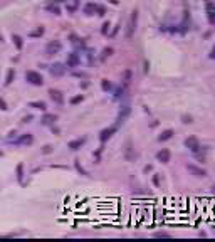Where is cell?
Masks as SVG:
<instances>
[{
  "label": "cell",
  "instance_id": "obj_1",
  "mask_svg": "<svg viewBox=\"0 0 215 242\" xmlns=\"http://www.w3.org/2000/svg\"><path fill=\"white\" fill-rule=\"evenodd\" d=\"M136 22H138V12L133 10L131 12V17L128 20V25H126V39H131L135 31H136Z\"/></svg>",
  "mask_w": 215,
  "mask_h": 242
},
{
  "label": "cell",
  "instance_id": "obj_2",
  "mask_svg": "<svg viewBox=\"0 0 215 242\" xmlns=\"http://www.w3.org/2000/svg\"><path fill=\"white\" fill-rule=\"evenodd\" d=\"M25 79L30 84H34V86H42V84H44L42 76L39 74V72H35V71H27L25 72Z\"/></svg>",
  "mask_w": 215,
  "mask_h": 242
},
{
  "label": "cell",
  "instance_id": "obj_3",
  "mask_svg": "<svg viewBox=\"0 0 215 242\" xmlns=\"http://www.w3.org/2000/svg\"><path fill=\"white\" fill-rule=\"evenodd\" d=\"M61 49H62V44L59 41H51L47 46H46V54H47V56H54V54L61 52Z\"/></svg>",
  "mask_w": 215,
  "mask_h": 242
},
{
  "label": "cell",
  "instance_id": "obj_4",
  "mask_svg": "<svg viewBox=\"0 0 215 242\" xmlns=\"http://www.w3.org/2000/svg\"><path fill=\"white\" fill-rule=\"evenodd\" d=\"M185 146L190 150V151H193V153H198L200 151V141L195 136H188V138L185 140Z\"/></svg>",
  "mask_w": 215,
  "mask_h": 242
},
{
  "label": "cell",
  "instance_id": "obj_5",
  "mask_svg": "<svg viewBox=\"0 0 215 242\" xmlns=\"http://www.w3.org/2000/svg\"><path fill=\"white\" fill-rule=\"evenodd\" d=\"M130 113H131V108L128 106V104H125L123 108L119 109V113H118V119H116V126H119V124H123L126 121V118L130 116Z\"/></svg>",
  "mask_w": 215,
  "mask_h": 242
},
{
  "label": "cell",
  "instance_id": "obj_6",
  "mask_svg": "<svg viewBox=\"0 0 215 242\" xmlns=\"http://www.w3.org/2000/svg\"><path fill=\"white\" fill-rule=\"evenodd\" d=\"M125 158L128 160V161H135V158H136V153H135V148H133L131 140H128L126 145H125Z\"/></svg>",
  "mask_w": 215,
  "mask_h": 242
},
{
  "label": "cell",
  "instance_id": "obj_7",
  "mask_svg": "<svg viewBox=\"0 0 215 242\" xmlns=\"http://www.w3.org/2000/svg\"><path fill=\"white\" fill-rule=\"evenodd\" d=\"M205 10H207V19L208 24H215V4L214 2H205Z\"/></svg>",
  "mask_w": 215,
  "mask_h": 242
},
{
  "label": "cell",
  "instance_id": "obj_8",
  "mask_svg": "<svg viewBox=\"0 0 215 242\" xmlns=\"http://www.w3.org/2000/svg\"><path fill=\"white\" fill-rule=\"evenodd\" d=\"M49 72H51L54 77H59L66 72V67H64V64H61V62H56V64H52V66L49 67Z\"/></svg>",
  "mask_w": 215,
  "mask_h": 242
},
{
  "label": "cell",
  "instance_id": "obj_9",
  "mask_svg": "<svg viewBox=\"0 0 215 242\" xmlns=\"http://www.w3.org/2000/svg\"><path fill=\"white\" fill-rule=\"evenodd\" d=\"M116 129H118V126H109V128H106V129H103V131H101V134H99V140L101 141H103V143H104V141H108V140L111 138V136H113V134L116 133Z\"/></svg>",
  "mask_w": 215,
  "mask_h": 242
},
{
  "label": "cell",
  "instance_id": "obj_10",
  "mask_svg": "<svg viewBox=\"0 0 215 242\" xmlns=\"http://www.w3.org/2000/svg\"><path fill=\"white\" fill-rule=\"evenodd\" d=\"M187 170L192 173V175H195V177H200V178H203V177H207V172L203 170V168H200V166H195V165H187Z\"/></svg>",
  "mask_w": 215,
  "mask_h": 242
},
{
  "label": "cell",
  "instance_id": "obj_11",
  "mask_svg": "<svg viewBox=\"0 0 215 242\" xmlns=\"http://www.w3.org/2000/svg\"><path fill=\"white\" fill-rule=\"evenodd\" d=\"M170 150H166V148H163V150H160L156 153V160L158 161H161V163H168L170 161Z\"/></svg>",
  "mask_w": 215,
  "mask_h": 242
},
{
  "label": "cell",
  "instance_id": "obj_12",
  "mask_svg": "<svg viewBox=\"0 0 215 242\" xmlns=\"http://www.w3.org/2000/svg\"><path fill=\"white\" fill-rule=\"evenodd\" d=\"M79 62H81V59H79V56L76 54V52L67 54V67H77Z\"/></svg>",
  "mask_w": 215,
  "mask_h": 242
},
{
  "label": "cell",
  "instance_id": "obj_13",
  "mask_svg": "<svg viewBox=\"0 0 215 242\" xmlns=\"http://www.w3.org/2000/svg\"><path fill=\"white\" fill-rule=\"evenodd\" d=\"M49 94H51V98H52V101H56L57 104H62L64 103V96L61 91H57V89H49Z\"/></svg>",
  "mask_w": 215,
  "mask_h": 242
},
{
  "label": "cell",
  "instance_id": "obj_14",
  "mask_svg": "<svg viewBox=\"0 0 215 242\" xmlns=\"http://www.w3.org/2000/svg\"><path fill=\"white\" fill-rule=\"evenodd\" d=\"M32 141H34V136H32L30 133L22 134L20 138L17 140V143H19V145H32Z\"/></svg>",
  "mask_w": 215,
  "mask_h": 242
},
{
  "label": "cell",
  "instance_id": "obj_15",
  "mask_svg": "<svg viewBox=\"0 0 215 242\" xmlns=\"http://www.w3.org/2000/svg\"><path fill=\"white\" fill-rule=\"evenodd\" d=\"M83 145H84V140H83V138H81V140H74V141H71V143L67 145V148L76 151V150H79L81 146H83Z\"/></svg>",
  "mask_w": 215,
  "mask_h": 242
},
{
  "label": "cell",
  "instance_id": "obj_16",
  "mask_svg": "<svg viewBox=\"0 0 215 242\" xmlns=\"http://www.w3.org/2000/svg\"><path fill=\"white\" fill-rule=\"evenodd\" d=\"M172 136H173V131H172V129H165V131L158 136V140H160V141H166V140H170Z\"/></svg>",
  "mask_w": 215,
  "mask_h": 242
},
{
  "label": "cell",
  "instance_id": "obj_17",
  "mask_svg": "<svg viewBox=\"0 0 215 242\" xmlns=\"http://www.w3.org/2000/svg\"><path fill=\"white\" fill-rule=\"evenodd\" d=\"M56 119H57V116H56V114H44L42 123H44V124H52Z\"/></svg>",
  "mask_w": 215,
  "mask_h": 242
},
{
  "label": "cell",
  "instance_id": "obj_18",
  "mask_svg": "<svg viewBox=\"0 0 215 242\" xmlns=\"http://www.w3.org/2000/svg\"><path fill=\"white\" fill-rule=\"evenodd\" d=\"M96 10H98V5H96V4H88V5L84 7V14H88V15H93Z\"/></svg>",
  "mask_w": 215,
  "mask_h": 242
},
{
  "label": "cell",
  "instance_id": "obj_19",
  "mask_svg": "<svg viewBox=\"0 0 215 242\" xmlns=\"http://www.w3.org/2000/svg\"><path fill=\"white\" fill-rule=\"evenodd\" d=\"M29 106H30V108H35V109H41V111H46V103H44V101H32Z\"/></svg>",
  "mask_w": 215,
  "mask_h": 242
},
{
  "label": "cell",
  "instance_id": "obj_20",
  "mask_svg": "<svg viewBox=\"0 0 215 242\" xmlns=\"http://www.w3.org/2000/svg\"><path fill=\"white\" fill-rule=\"evenodd\" d=\"M12 41H14V44H15V47L20 51L22 47H24V42H22V37L20 36H17V34H14L12 36Z\"/></svg>",
  "mask_w": 215,
  "mask_h": 242
},
{
  "label": "cell",
  "instance_id": "obj_21",
  "mask_svg": "<svg viewBox=\"0 0 215 242\" xmlns=\"http://www.w3.org/2000/svg\"><path fill=\"white\" fill-rule=\"evenodd\" d=\"M130 81H131V71H130V69H126L125 71V74H123V84H128L130 83Z\"/></svg>",
  "mask_w": 215,
  "mask_h": 242
},
{
  "label": "cell",
  "instance_id": "obj_22",
  "mask_svg": "<svg viewBox=\"0 0 215 242\" xmlns=\"http://www.w3.org/2000/svg\"><path fill=\"white\" fill-rule=\"evenodd\" d=\"M111 54H113V47H106V49H103V54H101V61H104L106 57H109Z\"/></svg>",
  "mask_w": 215,
  "mask_h": 242
},
{
  "label": "cell",
  "instance_id": "obj_23",
  "mask_svg": "<svg viewBox=\"0 0 215 242\" xmlns=\"http://www.w3.org/2000/svg\"><path fill=\"white\" fill-rule=\"evenodd\" d=\"M42 34H44V27H39V29H35V31H32L29 36L30 37H41Z\"/></svg>",
  "mask_w": 215,
  "mask_h": 242
},
{
  "label": "cell",
  "instance_id": "obj_24",
  "mask_svg": "<svg viewBox=\"0 0 215 242\" xmlns=\"http://www.w3.org/2000/svg\"><path fill=\"white\" fill-rule=\"evenodd\" d=\"M14 77H15V72H14V69H9V72H7V79H5V83H7V84H10Z\"/></svg>",
  "mask_w": 215,
  "mask_h": 242
},
{
  "label": "cell",
  "instance_id": "obj_25",
  "mask_svg": "<svg viewBox=\"0 0 215 242\" xmlns=\"http://www.w3.org/2000/svg\"><path fill=\"white\" fill-rule=\"evenodd\" d=\"M125 96V88H116V91H114V98L116 99H119V98H123Z\"/></svg>",
  "mask_w": 215,
  "mask_h": 242
},
{
  "label": "cell",
  "instance_id": "obj_26",
  "mask_svg": "<svg viewBox=\"0 0 215 242\" xmlns=\"http://www.w3.org/2000/svg\"><path fill=\"white\" fill-rule=\"evenodd\" d=\"M47 10H49V12H52L54 15H61V10H59V7H57V5H49V7H47Z\"/></svg>",
  "mask_w": 215,
  "mask_h": 242
},
{
  "label": "cell",
  "instance_id": "obj_27",
  "mask_svg": "<svg viewBox=\"0 0 215 242\" xmlns=\"http://www.w3.org/2000/svg\"><path fill=\"white\" fill-rule=\"evenodd\" d=\"M101 86H103V89H104V91H109V89L113 88V86H111V83L108 81V79H103V81H101Z\"/></svg>",
  "mask_w": 215,
  "mask_h": 242
},
{
  "label": "cell",
  "instance_id": "obj_28",
  "mask_svg": "<svg viewBox=\"0 0 215 242\" xmlns=\"http://www.w3.org/2000/svg\"><path fill=\"white\" fill-rule=\"evenodd\" d=\"M155 237H156V239H160V237H163V239H170V234H168V232H156V234H155Z\"/></svg>",
  "mask_w": 215,
  "mask_h": 242
},
{
  "label": "cell",
  "instance_id": "obj_29",
  "mask_svg": "<svg viewBox=\"0 0 215 242\" xmlns=\"http://www.w3.org/2000/svg\"><path fill=\"white\" fill-rule=\"evenodd\" d=\"M22 170H24V165H22V163H19V166H17V178H19V180H22V175H24V173H22Z\"/></svg>",
  "mask_w": 215,
  "mask_h": 242
},
{
  "label": "cell",
  "instance_id": "obj_30",
  "mask_svg": "<svg viewBox=\"0 0 215 242\" xmlns=\"http://www.w3.org/2000/svg\"><path fill=\"white\" fill-rule=\"evenodd\" d=\"M83 101V96L79 94V96H74L72 99H71V104H77V103H81Z\"/></svg>",
  "mask_w": 215,
  "mask_h": 242
},
{
  "label": "cell",
  "instance_id": "obj_31",
  "mask_svg": "<svg viewBox=\"0 0 215 242\" xmlns=\"http://www.w3.org/2000/svg\"><path fill=\"white\" fill-rule=\"evenodd\" d=\"M108 31H109V22H104V24H103L101 32H103V34H108Z\"/></svg>",
  "mask_w": 215,
  "mask_h": 242
},
{
  "label": "cell",
  "instance_id": "obj_32",
  "mask_svg": "<svg viewBox=\"0 0 215 242\" xmlns=\"http://www.w3.org/2000/svg\"><path fill=\"white\" fill-rule=\"evenodd\" d=\"M153 183H155L156 187H160V177H158V175L153 177Z\"/></svg>",
  "mask_w": 215,
  "mask_h": 242
},
{
  "label": "cell",
  "instance_id": "obj_33",
  "mask_svg": "<svg viewBox=\"0 0 215 242\" xmlns=\"http://www.w3.org/2000/svg\"><path fill=\"white\" fill-rule=\"evenodd\" d=\"M96 12H98V15H104V7H98V10H96Z\"/></svg>",
  "mask_w": 215,
  "mask_h": 242
},
{
  "label": "cell",
  "instance_id": "obj_34",
  "mask_svg": "<svg viewBox=\"0 0 215 242\" xmlns=\"http://www.w3.org/2000/svg\"><path fill=\"white\" fill-rule=\"evenodd\" d=\"M0 109H4V111L7 109V104H5V101H4V99H0Z\"/></svg>",
  "mask_w": 215,
  "mask_h": 242
},
{
  "label": "cell",
  "instance_id": "obj_35",
  "mask_svg": "<svg viewBox=\"0 0 215 242\" xmlns=\"http://www.w3.org/2000/svg\"><path fill=\"white\" fill-rule=\"evenodd\" d=\"M183 123H192V116H183Z\"/></svg>",
  "mask_w": 215,
  "mask_h": 242
},
{
  "label": "cell",
  "instance_id": "obj_36",
  "mask_svg": "<svg viewBox=\"0 0 215 242\" xmlns=\"http://www.w3.org/2000/svg\"><path fill=\"white\" fill-rule=\"evenodd\" d=\"M76 10V5H67V12H74Z\"/></svg>",
  "mask_w": 215,
  "mask_h": 242
},
{
  "label": "cell",
  "instance_id": "obj_37",
  "mask_svg": "<svg viewBox=\"0 0 215 242\" xmlns=\"http://www.w3.org/2000/svg\"><path fill=\"white\" fill-rule=\"evenodd\" d=\"M210 57H212V59H215V46L212 47V52H210Z\"/></svg>",
  "mask_w": 215,
  "mask_h": 242
},
{
  "label": "cell",
  "instance_id": "obj_38",
  "mask_svg": "<svg viewBox=\"0 0 215 242\" xmlns=\"http://www.w3.org/2000/svg\"><path fill=\"white\" fill-rule=\"evenodd\" d=\"M51 151V146H44V153H49Z\"/></svg>",
  "mask_w": 215,
  "mask_h": 242
},
{
  "label": "cell",
  "instance_id": "obj_39",
  "mask_svg": "<svg viewBox=\"0 0 215 242\" xmlns=\"http://www.w3.org/2000/svg\"><path fill=\"white\" fill-rule=\"evenodd\" d=\"M212 190H214V193H215V185H214V187H212Z\"/></svg>",
  "mask_w": 215,
  "mask_h": 242
},
{
  "label": "cell",
  "instance_id": "obj_40",
  "mask_svg": "<svg viewBox=\"0 0 215 242\" xmlns=\"http://www.w3.org/2000/svg\"><path fill=\"white\" fill-rule=\"evenodd\" d=\"M205 2H214V0H205Z\"/></svg>",
  "mask_w": 215,
  "mask_h": 242
},
{
  "label": "cell",
  "instance_id": "obj_41",
  "mask_svg": "<svg viewBox=\"0 0 215 242\" xmlns=\"http://www.w3.org/2000/svg\"><path fill=\"white\" fill-rule=\"evenodd\" d=\"M2 155H4V153H2V151H0V156H2Z\"/></svg>",
  "mask_w": 215,
  "mask_h": 242
}]
</instances>
